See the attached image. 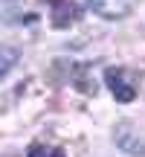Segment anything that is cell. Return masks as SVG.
Segmentation results:
<instances>
[{
	"mask_svg": "<svg viewBox=\"0 0 145 157\" xmlns=\"http://www.w3.org/2000/svg\"><path fill=\"white\" fill-rule=\"evenodd\" d=\"M105 84H107V90L116 96V102H122V105H128V102L136 99V84L131 82V76H128L125 67H107L105 70Z\"/></svg>",
	"mask_w": 145,
	"mask_h": 157,
	"instance_id": "obj_1",
	"label": "cell"
},
{
	"mask_svg": "<svg viewBox=\"0 0 145 157\" xmlns=\"http://www.w3.org/2000/svg\"><path fill=\"white\" fill-rule=\"evenodd\" d=\"M87 6L105 21H119L131 12V0H87Z\"/></svg>",
	"mask_w": 145,
	"mask_h": 157,
	"instance_id": "obj_3",
	"label": "cell"
},
{
	"mask_svg": "<svg viewBox=\"0 0 145 157\" xmlns=\"http://www.w3.org/2000/svg\"><path fill=\"white\" fill-rule=\"evenodd\" d=\"M113 137H116V146L122 148V151L136 154V157L142 154V157H145V140L136 134V128H134L131 122H119V125H116V134H113Z\"/></svg>",
	"mask_w": 145,
	"mask_h": 157,
	"instance_id": "obj_2",
	"label": "cell"
},
{
	"mask_svg": "<svg viewBox=\"0 0 145 157\" xmlns=\"http://www.w3.org/2000/svg\"><path fill=\"white\" fill-rule=\"evenodd\" d=\"M15 64H17V50L15 47H0V78L9 73Z\"/></svg>",
	"mask_w": 145,
	"mask_h": 157,
	"instance_id": "obj_5",
	"label": "cell"
},
{
	"mask_svg": "<svg viewBox=\"0 0 145 157\" xmlns=\"http://www.w3.org/2000/svg\"><path fill=\"white\" fill-rule=\"evenodd\" d=\"M81 17V9H78L76 3H67V0H55V9H52V26L64 29L70 26L72 21H78Z\"/></svg>",
	"mask_w": 145,
	"mask_h": 157,
	"instance_id": "obj_4",
	"label": "cell"
},
{
	"mask_svg": "<svg viewBox=\"0 0 145 157\" xmlns=\"http://www.w3.org/2000/svg\"><path fill=\"white\" fill-rule=\"evenodd\" d=\"M26 157H64L61 148H52V146H41V143H32L29 146Z\"/></svg>",
	"mask_w": 145,
	"mask_h": 157,
	"instance_id": "obj_6",
	"label": "cell"
}]
</instances>
